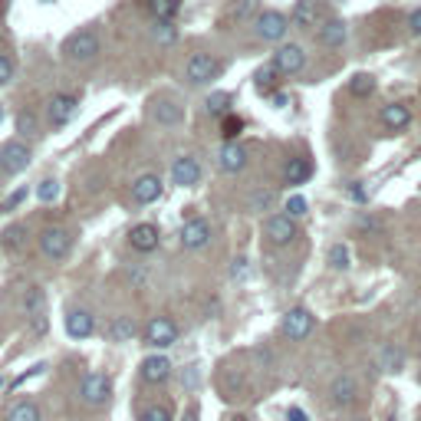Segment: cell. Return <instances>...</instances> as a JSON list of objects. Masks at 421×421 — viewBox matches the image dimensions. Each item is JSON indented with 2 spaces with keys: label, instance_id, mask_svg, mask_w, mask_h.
<instances>
[{
  "label": "cell",
  "instance_id": "6da1fadb",
  "mask_svg": "<svg viewBox=\"0 0 421 421\" xmlns=\"http://www.w3.org/2000/svg\"><path fill=\"white\" fill-rule=\"evenodd\" d=\"M99 36L93 33V30H79V33H73L66 40V56L73 63H89V60H95L99 56Z\"/></svg>",
  "mask_w": 421,
  "mask_h": 421
},
{
  "label": "cell",
  "instance_id": "7a4b0ae2",
  "mask_svg": "<svg viewBox=\"0 0 421 421\" xmlns=\"http://www.w3.org/2000/svg\"><path fill=\"white\" fill-rule=\"evenodd\" d=\"M217 73H221V63H217L211 53H194L188 60V66H184V76H188L191 86H204Z\"/></svg>",
  "mask_w": 421,
  "mask_h": 421
},
{
  "label": "cell",
  "instance_id": "3957f363",
  "mask_svg": "<svg viewBox=\"0 0 421 421\" xmlns=\"http://www.w3.org/2000/svg\"><path fill=\"white\" fill-rule=\"evenodd\" d=\"M69 247H73V237H69L66 227H46L40 234V250H43L46 260H63L69 254Z\"/></svg>",
  "mask_w": 421,
  "mask_h": 421
},
{
  "label": "cell",
  "instance_id": "277c9868",
  "mask_svg": "<svg viewBox=\"0 0 421 421\" xmlns=\"http://www.w3.org/2000/svg\"><path fill=\"white\" fill-rule=\"evenodd\" d=\"M26 165H30V148L24 142H7L0 148V172L4 175H20L26 172Z\"/></svg>",
  "mask_w": 421,
  "mask_h": 421
},
{
  "label": "cell",
  "instance_id": "5b68a950",
  "mask_svg": "<svg viewBox=\"0 0 421 421\" xmlns=\"http://www.w3.org/2000/svg\"><path fill=\"white\" fill-rule=\"evenodd\" d=\"M286 30H290V20L280 14V10H264L257 17V36L260 40H270V43H276V40H284Z\"/></svg>",
  "mask_w": 421,
  "mask_h": 421
},
{
  "label": "cell",
  "instance_id": "8992f818",
  "mask_svg": "<svg viewBox=\"0 0 421 421\" xmlns=\"http://www.w3.org/2000/svg\"><path fill=\"white\" fill-rule=\"evenodd\" d=\"M175 339H178V326H175L172 319L158 316L145 326V343L152 349H168V345H175Z\"/></svg>",
  "mask_w": 421,
  "mask_h": 421
},
{
  "label": "cell",
  "instance_id": "52a82bcc",
  "mask_svg": "<svg viewBox=\"0 0 421 421\" xmlns=\"http://www.w3.org/2000/svg\"><path fill=\"white\" fill-rule=\"evenodd\" d=\"M109 378L99 375V372H89L86 378H83V385H79V398L86 405H93V408H99V405H105V398H109Z\"/></svg>",
  "mask_w": 421,
  "mask_h": 421
},
{
  "label": "cell",
  "instance_id": "ba28073f",
  "mask_svg": "<svg viewBox=\"0 0 421 421\" xmlns=\"http://www.w3.org/2000/svg\"><path fill=\"white\" fill-rule=\"evenodd\" d=\"M264 234H266V241L270 244L284 247V244H290L293 237H296V224H293L290 214H274V217H266Z\"/></svg>",
  "mask_w": 421,
  "mask_h": 421
},
{
  "label": "cell",
  "instance_id": "9c48e42d",
  "mask_svg": "<svg viewBox=\"0 0 421 421\" xmlns=\"http://www.w3.org/2000/svg\"><path fill=\"white\" fill-rule=\"evenodd\" d=\"M303 63H306V53H303V46H296V43H284L274 53L276 73H286V76H290V73H300Z\"/></svg>",
  "mask_w": 421,
  "mask_h": 421
},
{
  "label": "cell",
  "instance_id": "30bf717a",
  "mask_svg": "<svg viewBox=\"0 0 421 421\" xmlns=\"http://www.w3.org/2000/svg\"><path fill=\"white\" fill-rule=\"evenodd\" d=\"M284 333L290 336V339H306V336L313 333V313L310 310H303V306H296V310H290L284 316Z\"/></svg>",
  "mask_w": 421,
  "mask_h": 421
},
{
  "label": "cell",
  "instance_id": "8fae6325",
  "mask_svg": "<svg viewBox=\"0 0 421 421\" xmlns=\"http://www.w3.org/2000/svg\"><path fill=\"white\" fill-rule=\"evenodd\" d=\"M79 109V99L76 95H69V93H56L50 99V122L53 125H66L73 115H76Z\"/></svg>",
  "mask_w": 421,
  "mask_h": 421
},
{
  "label": "cell",
  "instance_id": "7c38bea8",
  "mask_svg": "<svg viewBox=\"0 0 421 421\" xmlns=\"http://www.w3.org/2000/svg\"><path fill=\"white\" fill-rule=\"evenodd\" d=\"M172 181H175V184H181V188H191V184H198V181H201V165H198V158H191V155L178 158V162L172 165Z\"/></svg>",
  "mask_w": 421,
  "mask_h": 421
},
{
  "label": "cell",
  "instance_id": "4fadbf2b",
  "mask_svg": "<svg viewBox=\"0 0 421 421\" xmlns=\"http://www.w3.org/2000/svg\"><path fill=\"white\" fill-rule=\"evenodd\" d=\"M207 241H211V227H207V221H201V217H194V221H188L181 227V244L188 250L204 247Z\"/></svg>",
  "mask_w": 421,
  "mask_h": 421
},
{
  "label": "cell",
  "instance_id": "5bb4252c",
  "mask_svg": "<svg viewBox=\"0 0 421 421\" xmlns=\"http://www.w3.org/2000/svg\"><path fill=\"white\" fill-rule=\"evenodd\" d=\"M132 198L138 204H152V201L162 198V178L158 175H142V178L132 184Z\"/></svg>",
  "mask_w": 421,
  "mask_h": 421
},
{
  "label": "cell",
  "instance_id": "9a60e30c",
  "mask_svg": "<svg viewBox=\"0 0 421 421\" xmlns=\"http://www.w3.org/2000/svg\"><path fill=\"white\" fill-rule=\"evenodd\" d=\"M24 310H26V316L33 319V333H43L46 316H43V290H40V286H30V290H26Z\"/></svg>",
  "mask_w": 421,
  "mask_h": 421
},
{
  "label": "cell",
  "instance_id": "2e32d148",
  "mask_svg": "<svg viewBox=\"0 0 421 421\" xmlns=\"http://www.w3.org/2000/svg\"><path fill=\"white\" fill-rule=\"evenodd\" d=\"M217 165H221V172L237 175V172H244V165H247V152H244L237 142H227V145L221 148V155H217Z\"/></svg>",
  "mask_w": 421,
  "mask_h": 421
},
{
  "label": "cell",
  "instance_id": "e0dca14e",
  "mask_svg": "<svg viewBox=\"0 0 421 421\" xmlns=\"http://www.w3.org/2000/svg\"><path fill=\"white\" fill-rule=\"evenodd\" d=\"M319 4L316 0H296V7H293V14H290V20H293V26H300V30H306V26H316L319 24Z\"/></svg>",
  "mask_w": 421,
  "mask_h": 421
},
{
  "label": "cell",
  "instance_id": "ac0fdd59",
  "mask_svg": "<svg viewBox=\"0 0 421 421\" xmlns=\"http://www.w3.org/2000/svg\"><path fill=\"white\" fill-rule=\"evenodd\" d=\"M355 378L353 375H339L333 378V385H329V395H333V405H339V408H345V405L355 402Z\"/></svg>",
  "mask_w": 421,
  "mask_h": 421
},
{
  "label": "cell",
  "instance_id": "d6986e66",
  "mask_svg": "<svg viewBox=\"0 0 421 421\" xmlns=\"http://www.w3.org/2000/svg\"><path fill=\"white\" fill-rule=\"evenodd\" d=\"M129 241L135 250H142V254H152V250L158 247V227L155 224H138V227H132Z\"/></svg>",
  "mask_w": 421,
  "mask_h": 421
},
{
  "label": "cell",
  "instance_id": "ffe728a7",
  "mask_svg": "<svg viewBox=\"0 0 421 421\" xmlns=\"http://www.w3.org/2000/svg\"><path fill=\"white\" fill-rule=\"evenodd\" d=\"M93 329H95V323L86 310H69L66 313V333L73 336V339H86V336H93Z\"/></svg>",
  "mask_w": 421,
  "mask_h": 421
},
{
  "label": "cell",
  "instance_id": "44dd1931",
  "mask_svg": "<svg viewBox=\"0 0 421 421\" xmlns=\"http://www.w3.org/2000/svg\"><path fill=\"white\" fill-rule=\"evenodd\" d=\"M168 375H172V362L165 359V355H148V359L142 362V378H145V382H152V385L165 382Z\"/></svg>",
  "mask_w": 421,
  "mask_h": 421
},
{
  "label": "cell",
  "instance_id": "7402d4cb",
  "mask_svg": "<svg viewBox=\"0 0 421 421\" xmlns=\"http://www.w3.org/2000/svg\"><path fill=\"white\" fill-rule=\"evenodd\" d=\"M408 122H412V112H408V105L392 103V105H385V109H382V125H385V129L398 132V129H405Z\"/></svg>",
  "mask_w": 421,
  "mask_h": 421
},
{
  "label": "cell",
  "instance_id": "603a6c76",
  "mask_svg": "<svg viewBox=\"0 0 421 421\" xmlns=\"http://www.w3.org/2000/svg\"><path fill=\"white\" fill-rule=\"evenodd\" d=\"M319 43L323 46H343L345 43V24L343 20H329L319 26Z\"/></svg>",
  "mask_w": 421,
  "mask_h": 421
},
{
  "label": "cell",
  "instance_id": "cb8c5ba5",
  "mask_svg": "<svg viewBox=\"0 0 421 421\" xmlns=\"http://www.w3.org/2000/svg\"><path fill=\"white\" fill-rule=\"evenodd\" d=\"M135 333H138V326H135V319L132 316H119V319H112L109 323V339L112 343H129Z\"/></svg>",
  "mask_w": 421,
  "mask_h": 421
},
{
  "label": "cell",
  "instance_id": "d4e9b609",
  "mask_svg": "<svg viewBox=\"0 0 421 421\" xmlns=\"http://www.w3.org/2000/svg\"><path fill=\"white\" fill-rule=\"evenodd\" d=\"M310 175H313V165L306 158H290V165H286V184H303Z\"/></svg>",
  "mask_w": 421,
  "mask_h": 421
},
{
  "label": "cell",
  "instance_id": "484cf974",
  "mask_svg": "<svg viewBox=\"0 0 421 421\" xmlns=\"http://www.w3.org/2000/svg\"><path fill=\"white\" fill-rule=\"evenodd\" d=\"M7 421H40V408L36 402H17L7 412Z\"/></svg>",
  "mask_w": 421,
  "mask_h": 421
},
{
  "label": "cell",
  "instance_id": "4316f807",
  "mask_svg": "<svg viewBox=\"0 0 421 421\" xmlns=\"http://www.w3.org/2000/svg\"><path fill=\"white\" fill-rule=\"evenodd\" d=\"M155 119L162 122V125H175V122H181V105L162 99V103H155Z\"/></svg>",
  "mask_w": 421,
  "mask_h": 421
},
{
  "label": "cell",
  "instance_id": "83f0119b",
  "mask_svg": "<svg viewBox=\"0 0 421 421\" xmlns=\"http://www.w3.org/2000/svg\"><path fill=\"white\" fill-rule=\"evenodd\" d=\"M378 365H382L385 372H392V375H395V372H402V353H398L395 345H385V349L378 353Z\"/></svg>",
  "mask_w": 421,
  "mask_h": 421
},
{
  "label": "cell",
  "instance_id": "f1b7e54d",
  "mask_svg": "<svg viewBox=\"0 0 421 421\" xmlns=\"http://www.w3.org/2000/svg\"><path fill=\"white\" fill-rule=\"evenodd\" d=\"M276 76H280V73H276V66H264V69H260V73H257V76H254V79H257V89H260V93H274V86H276Z\"/></svg>",
  "mask_w": 421,
  "mask_h": 421
},
{
  "label": "cell",
  "instance_id": "f546056e",
  "mask_svg": "<svg viewBox=\"0 0 421 421\" xmlns=\"http://www.w3.org/2000/svg\"><path fill=\"white\" fill-rule=\"evenodd\" d=\"M372 89H375V79H372L369 73H359V76H353V83H349V93L353 95H372Z\"/></svg>",
  "mask_w": 421,
  "mask_h": 421
},
{
  "label": "cell",
  "instance_id": "4dcf8cb0",
  "mask_svg": "<svg viewBox=\"0 0 421 421\" xmlns=\"http://www.w3.org/2000/svg\"><path fill=\"white\" fill-rule=\"evenodd\" d=\"M329 266H333V270H345V266H349V250H345L343 244H333V247H329Z\"/></svg>",
  "mask_w": 421,
  "mask_h": 421
},
{
  "label": "cell",
  "instance_id": "1f68e13d",
  "mask_svg": "<svg viewBox=\"0 0 421 421\" xmlns=\"http://www.w3.org/2000/svg\"><path fill=\"white\" fill-rule=\"evenodd\" d=\"M36 198L43 201V204H50V201H56L60 198V184L53 178H46V181H40V188H36Z\"/></svg>",
  "mask_w": 421,
  "mask_h": 421
},
{
  "label": "cell",
  "instance_id": "d6a6232c",
  "mask_svg": "<svg viewBox=\"0 0 421 421\" xmlns=\"http://www.w3.org/2000/svg\"><path fill=\"white\" fill-rule=\"evenodd\" d=\"M152 10L158 20H172L178 14V0H152Z\"/></svg>",
  "mask_w": 421,
  "mask_h": 421
},
{
  "label": "cell",
  "instance_id": "836d02e7",
  "mask_svg": "<svg viewBox=\"0 0 421 421\" xmlns=\"http://www.w3.org/2000/svg\"><path fill=\"white\" fill-rule=\"evenodd\" d=\"M241 129H244V122L237 119V115H224V122H221V135L227 138V142H234V138L241 135Z\"/></svg>",
  "mask_w": 421,
  "mask_h": 421
},
{
  "label": "cell",
  "instance_id": "e575fe53",
  "mask_svg": "<svg viewBox=\"0 0 421 421\" xmlns=\"http://www.w3.org/2000/svg\"><path fill=\"white\" fill-rule=\"evenodd\" d=\"M142 421H175V415L168 405H152V408L142 412Z\"/></svg>",
  "mask_w": 421,
  "mask_h": 421
},
{
  "label": "cell",
  "instance_id": "d590c367",
  "mask_svg": "<svg viewBox=\"0 0 421 421\" xmlns=\"http://www.w3.org/2000/svg\"><path fill=\"white\" fill-rule=\"evenodd\" d=\"M227 103H231V93H214L207 99V112H211V115H224V112H227Z\"/></svg>",
  "mask_w": 421,
  "mask_h": 421
},
{
  "label": "cell",
  "instance_id": "8d00e7d4",
  "mask_svg": "<svg viewBox=\"0 0 421 421\" xmlns=\"http://www.w3.org/2000/svg\"><path fill=\"white\" fill-rule=\"evenodd\" d=\"M175 26L168 24V20H158V26H155V40L158 43H175Z\"/></svg>",
  "mask_w": 421,
  "mask_h": 421
},
{
  "label": "cell",
  "instance_id": "74e56055",
  "mask_svg": "<svg viewBox=\"0 0 421 421\" xmlns=\"http://www.w3.org/2000/svg\"><path fill=\"white\" fill-rule=\"evenodd\" d=\"M17 132L33 135V132H36V115H33V112H20V115H17Z\"/></svg>",
  "mask_w": 421,
  "mask_h": 421
},
{
  "label": "cell",
  "instance_id": "f35d334b",
  "mask_svg": "<svg viewBox=\"0 0 421 421\" xmlns=\"http://www.w3.org/2000/svg\"><path fill=\"white\" fill-rule=\"evenodd\" d=\"M274 204V191H257L254 198H250V211H264V207Z\"/></svg>",
  "mask_w": 421,
  "mask_h": 421
},
{
  "label": "cell",
  "instance_id": "ab89813d",
  "mask_svg": "<svg viewBox=\"0 0 421 421\" xmlns=\"http://www.w3.org/2000/svg\"><path fill=\"white\" fill-rule=\"evenodd\" d=\"M286 211H290V217H303V214H306V198L293 194V198L286 201Z\"/></svg>",
  "mask_w": 421,
  "mask_h": 421
},
{
  "label": "cell",
  "instance_id": "60d3db41",
  "mask_svg": "<svg viewBox=\"0 0 421 421\" xmlns=\"http://www.w3.org/2000/svg\"><path fill=\"white\" fill-rule=\"evenodd\" d=\"M20 241H24V227H10V231L4 234V247H10V250H17Z\"/></svg>",
  "mask_w": 421,
  "mask_h": 421
},
{
  "label": "cell",
  "instance_id": "b9f144b4",
  "mask_svg": "<svg viewBox=\"0 0 421 421\" xmlns=\"http://www.w3.org/2000/svg\"><path fill=\"white\" fill-rule=\"evenodd\" d=\"M10 79H14V60L0 53V86H4V83H10Z\"/></svg>",
  "mask_w": 421,
  "mask_h": 421
},
{
  "label": "cell",
  "instance_id": "7bdbcfd3",
  "mask_svg": "<svg viewBox=\"0 0 421 421\" xmlns=\"http://www.w3.org/2000/svg\"><path fill=\"white\" fill-rule=\"evenodd\" d=\"M24 198H26V188H17V191H14V194H10L7 201H4V211H14V207H17Z\"/></svg>",
  "mask_w": 421,
  "mask_h": 421
},
{
  "label": "cell",
  "instance_id": "ee69618b",
  "mask_svg": "<svg viewBox=\"0 0 421 421\" xmlns=\"http://www.w3.org/2000/svg\"><path fill=\"white\" fill-rule=\"evenodd\" d=\"M408 26H412V33L421 36V10H415L412 17H408Z\"/></svg>",
  "mask_w": 421,
  "mask_h": 421
},
{
  "label": "cell",
  "instance_id": "f6af8a7d",
  "mask_svg": "<svg viewBox=\"0 0 421 421\" xmlns=\"http://www.w3.org/2000/svg\"><path fill=\"white\" fill-rule=\"evenodd\" d=\"M286 421H310V418H306L303 408H290V412H286Z\"/></svg>",
  "mask_w": 421,
  "mask_h": 421
},
{
  "label": "cell",
  "instance_id": "bcb514c9",
  "mask_svg": "<svg viewBox=\"0 0 421 421\" xmlns=\"http://www.w3.org/2000/svg\"><path fill=\"white\" fill-rule=\"evenodd\" d=\"M244 264H247V260H244V257H241V260H234V270H231V274H234V276H244V270H247V266H244Z\"/></svg>",
  "mask_w": 421,
  "mask_h": 421
},
{
  "label": "cell",
  "instance_id": "7dc6e473",
  "mask_svg": "<svg viewBox=\"0 0 421 421\" xmlns=\"http://www.w3.org/2000/svg\"><path fill=\"white\" fill-rule=\"evenodd\" d=\"M349 194H353V198H355V201H365V191H362V188H359V184H353V188H349Z\"/></svg>",
  "mask_w": 421,
  "mask_h": 421
},
{
  "label": "cell",
  "instance_id": "c3c4849f",
  "mask_svg": "<svg viewBox=\"0 0 421 421\" xmlns=\"http://www.w3.org/2000/svg\"><path fill=\"white\" fill-rule=\"evenodd\" d=\"M231 421H250V418H247V415H234Z\"/></svg>",
  "mask_w": 421,
  "mask_h": 421
},
{
  "label": "cell",
  "instance_id": "681fc988",
  "mask_svg": "<svg viewBox=\"0 0 421 421\" xmlns=\"http://www.w3.org/2000/svg\"><path fill=\"white\" fill-rule=\"evenodd\" d=\"M353 421H365V418H353Z\"/></svg>",
  "mask_w": 421,
  "mask_h": 421
},
{
  "label": "cell",
  "instance_id": "f907efd6",
  "mask_svg": "<svg viewBox=\"0 0 421 421\" xmlns=\"http://www.w3.org/2000/svg\"><path fill=\"white\" fill-rule=\"evenodd\" d=\"M0 385H4V378H0Z\"/></svg>",
  "mask_w": 421,
  "mask_h": 421
},
{
  "label": "cell",
  "instance_id": "816d5d0a",
  "mask_svg": "<svg viewBox=\"0 0 421 421\" xmlns=\"http://www.w3.org/2000/svg\"><path fill=\"white\" fill-rule=\"evenodd\" d=\"M0 119H4V112H0Z\"/></svg>",
  "mask_w": 421,
  "mask_h": 421
},
{
  "label": "cell",
  "instance_id": "f5cc1de1",
  "mask_svg": "<svg viewBox=\"0 0 421 421\" xmlns=\"http://www.w3.org/2000/svg\"><path fill=\"white\" fill-rule=\"evenodd\" d=\"M43 4H50V0H43Z\"/></svg>",
  "mask_w": 421,
  "mask_h": 421
}]
</instances>
